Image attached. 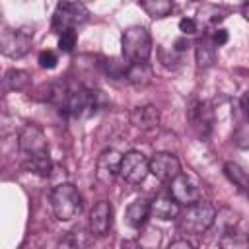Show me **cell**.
I'll list each match as a JSON object with an SVG mask.
<instances>
[{"mask_svg": "<svg viewBox=\"0 0 249 249\" xmlns=\"http://www.w3.org/2000/svg\"><path fill=\"white\" fill-rule=\"evenodd\" d=\"M121 49L123 56L132 62H148L150 53H152V37L150 31L142 25H132L126 27L121 35Z\"/></svg>", "mask_w": 249, "mask_h": 249, "instance_id": "6da1fadb", "label": "cell"}, {"mask_svg": "<svg viewBox=\"0 0 249 249\" xmlns=\"http://www.w3.org/2000/svg\"><path fill=\"white\" fill-rule=\"evenodd\" d=\"M216 220V208L208 200H196L191 206H185V210L179 214V228L187 233L200 235L206 230L212 228Z\"/></svg>", "mask_w": 249, "mask_h": 249, "instance_id": "7a4b0ae2", "label": "cell"}, {"mask_svg": "<svg viewBox=\"0 0 249 249\" xmlns=\"http://www.w3.org/2000/svg\"><path fill=\"white\" fill-rule=\"evenodd\" d=\"M51 208L56 220L70 222L82 210V196L78 189L70 183H60L51 193Z\"/></svg>", "mask_w": 249, "mask_h": 249, "instance_id": "3957f363", "label": "cell"}, {"mask_svg": "<svg viewBox=\"0 0 249 249\" xmlns=\"http://www.w3.org/2000/svg\"><path fill=\"white\" fill-rule=\"evenodd\" d=\"M89 12L80 2H60L53 14V29L56 33H64L68 29H76V25L88 21Z\"/></svg>", "mask_w": 249, "mask_h": 249, "instance_id": "277c9868", "label": "cell"}, {"mask_svg": "<svg viewBox=\"0 0 249 249\" xmlns=\"http://www.w3.org/2000/svg\"><path fill=\"white\" fill-rule=\"evenodd\" d=\"M150 173V160L142 152H126L121 163V177L130 185H140Z\"/></svg>", "mask_w": 249, "mask_h": 249, "instance_id": "5b68a950", "label": "cell"}, {"mask_svg": "<svg viewBox=\"0 0 249 249\" xmlns=\"http://www.w3.org/2000/svg\"><path fill=\"white\" fill-rule=\"evenodd\" d=\"M31 43H33V31L29 29H4L2 31L0 45L6 56H12V58L23 56L31 49Z\"/></svg>", "mask_w": 249, "mask_h": 249, "instance_id": "8992f818", "label": "cell"}, {"mask_svg": "<svg viewBox=\"0 0 249 249\" xmlns=\"http://www.w3.org/2000/svg\"><path fill=\"white\" fill-rule=\"evenodd\" d=\"M18 148L23 154V160L39 156V154H47V138L43 134V130L35 124H25L18 136Z\"/></svg>", "mask_w": 249, "mask_h": 249, "instance_id": "52a82bcc", "label": "cell"}, {"mask_svg": "<svg viewBox=\"0 0 249 249\" xmlns=\"http://www.w3.org/2000/svg\"><path fill=\"white\" fill-rule=\"evenodd\" d=\"M121 163H123V156L109 148V150H103L99 156H97V161H95V177L101 185H111L117 175H121Z\"/></svg>", "mask_w": 249, "mask_h": 249, "instance_id": "ba28073f", "label": "cell"}, {"mask_svg": "<svg viewBox=\"0 0 249 249\" xmlns=\"http://www.w3.org/2000/svg\"><path fill=\"white\" fill-rule=\"evenodd\" d=\"M150 173L163 183H171L181 175V163L171 152H156L150 158Z\"/></svg>", "mask_w": 249, "mask_h": 249, "instance_id": "9c48e42d", "label": "cell"}, {"mask_svg": "<svg viewBox=\"0 0 249 249\" xmlns=\"http://www.w3.org/2000/svg\"><path fill=\"white\" fill-rule=\"evenodd\" d=\"M169 195L185 206L195 204L196 200H200V187L189 177V175H177L171 183H169Z\"/></svg>", "mask_w": 249, "mask_h": 249, "instance_id": "30bf717a", "label": "cell"}, {"mask_svg": "<svg viewBox=\"0 0 249 249\" xmlns=\"http://www.w3.org/2000/svg\"><path fill=\"white\" fill-rule=\"evenodd\" d=\"M113 224V208L107 200H99L89 212V230L93 235H107Z\"/></svg>", "mask_w": 249, "mask_h": 249, "instance_id": "8fae6325", "label": "cell"}, {"mask_svg": "<svg viewBox=\"0 0 249 249\" xmlns=\"http://www.w3.org/2000/svg\"><path fill=\"white\" fill-rule=\"evenodd\" d=\"M130 123L138 130H154L160 124V111L156 105H138L130 111Z\"/></svg>", "mask_w": 249, "mask_h": 249, "instance_id": "7c38bea8", "label": "cell"}, {"mask_svg": "<svg viewBox=\"0 0 249 249\" xmlns=\"http://www.w3.org/2000/svg\"><path fill=\"white\" fill-rule=\"evenodd\" d=\"M150 214H152V202L148 198H136L126 206L124 220L130 228L140 230L146 224V220L150 218Z\"/></svg>", "mask_w": 249, "mask_h": 249, "instance_id": "4fadbf2b", "label": "cell"}, {"mask_svg": "<svg viewBox=\"0 0 249 249\" xmlns=\"http://www.w3.org/2000/svg\"><path fill=\"white\" fill-rule=\"evenodd\" d=\"M181 208L179 202L169 195V196H158L156 200H152V216L160 218V220H173L179 218Z\"/></svg>", "mask_w": 249, "mask_h": 249, "instance_id": "5bb4252c", "label": "cell"}, {"mask_svg": "<svg viewBox=\"0 0 249 249\" xmlns=\"http://www.w3.org/2000/svg\"><path fill=\"white\" fill-rule=\"evenodd\" d=\"M189 119H191L195 128H198L200 132L206 134L210 124H212V109H210V105L204 103V101H195L191 105V109H189Z\"/></svg>", "mask_w": 249, "mask_h": 249, "instance_id": "9a60e30c", "label": "cell"}, {"mask_svg": "<svg viewBox=\"0 0 249 249\" xmlns=\"http://www.w3.org/2000/svg\"><path fill=\"white\" fill-rule=\"evenodd\" d=\"M224 173H226V177L230 179V183H231L237 191H241V193H247V191H249V173H247L239 163H235V161H226V163H224Z\"/></svg>", "mask_w": 249, "mask_h": 249, "instance_id": "2e32d148", "label": "cell"}, {"mask_svg": "<svg viewBox=\"0 0 249 249\" xmlns=\"http://www.w3.org/2000/svg\"><path fill=\"white\" fill-rule=\"evenodd\" d=\"M124 78L134 86H148L152 82V70L146 62H132L124 68Z\"/></svg>", "mask_w": 249, "mask_h": 249, "instance_id": "e0dca14e", "label": "cell"}, {"mask_svg": "<svg viewBox=\"0 0 249 249\" xmlns=\"http://www.w3.org/2000/svg\"><path fill=\"white\" fill-rule=\"evenodd\" d=\"M220 249H249V237L243 231L226 230L220 237Z\"/></svg>", "mask_w": 249, "mask_h": 249, "instance_id": "ac0fdd59", "label": "cell"}, {"mask_svg": "<svg viewBox=\"0 0 249 249\" xmlns=\"http://www.w3.org/2000/svg\"><path fill=\"white\" fill-rule=\"evenodd\" d=\"M23 163H25V169H27V171L37 173V175H41V177H47V175L51 173V169H53L49 152H47V154L33 156V158H27V160H23Z\"/></svg>", "mask_w": 249, "mask_h": 249, "instance_id": "d6986e66", "label": "cell"}, {"mask_svg": "<svg viewBox=\"0 0 249 249\" xmlns=\"http://www.w3.org/2000/svg\"><path fill=\"white\" fill-rule=\"evenodd\" d=\"M140 8L154 19H160V18H165L171 14L173 10V4L169 0H150V2H140Z\"/></svg>", "mask_w": 249, "mask_h": 249, "instance_id": "ffe728a7", "label": "cell"}, {"mask_svg": "<svg viewBox=\"0 0 249 249\" xmlns=\"http://www.w3.org/2000/svg\"><path fill=\"white\" fill-rule=\"evenodd\" d=\"M196 64L198 68H208L214 64V45L210 41L196 43Z\"/></svg>", "mask_w": 249, "mask_h": 249, "instance_id": "44dd1931", "label": "cell"}, {"mask_svg": "<svg viewBox=\"0 0 249 249\" xmlns=\"http://www.w3.org/2000/svg\"><path fill=\"white\" fill-rule=\"evenodd\" d=\"M4 84L10 89H23L29 84V74L23 70H10L4 78Z\"/></svg>", "mask_w": 249, "mask_h": 249, "instance_id": "7402d4cb", "label": "cell"}, {"mask_svg": "<svg viewBox=\"0 0 249 249\" xmlns=\"http://www.w3.org/2000/svg\"><path fill=\"white\" fill-rule=\"evenodd\" d=\"M58 249H84V237L76 231H68L60 237Z\"/></svg>", "mask_w": 249, "mask_h": 249, "instance_id": "603a6c76", "label": "cell"}, {"mask_svg": "<svg viewBox=\"0 0 249 249\" xmlns=\"http://www.w3.org/2000/svg\"><path fill=\"white\" fill-rule=\"evenodd\" d=\"M226 12L222 10V8H218V6H202L200 10H198V19H206V21H210V23H216V21H220V19H224L226 16H224Z\"/></svg>", "mask_w": 249, "mask_h": 249, "instance_id": "cb8c5ba5", "label": "cell"}, {"mask_svg": "<svg viewBox=\"0 0 249 249\" xmlns=\"http://www.w3.org/2000/svg\"><path fill=\"white\" fill-rule=\"evenodd\" d=\"M76 41H78L76 29H68V31H64V33L58 35V49L62 53H72L74 47H76Z\"/></svg>", "mask_w": 249, "mask_h": 249, "instance_id": "d4e9b609", "label": "cell"}, {"mask_svg": "<svg viewBox=\"0 0 249 249\" xmlns=\"http://www.w3.org/2000/svg\"><path fill=\"white\" fill-rule=\"evenodd\" d=\"M39 66L41 68H45V70H53L54 66H56V62H58V58H56V54L53 53V51H41L39 53Z\"/></svg>", "mask_w": 249, "mask_h": 249, "instance_id": "484cf974", "label": "cell"}, {"mask_svg": "<svg viewBox=\"0 0 249 249\" xmlns=\"http://www.w3.org/2000/svg\"><path fill=\"white\" fill-rule=\"evenodd\" d=\"M179 29L185 35H195L198 31V23L193 18H183V19H179Z\"/></svg>", "mask_w": 249, "mask_h": 249, "instance_id": "4316f807", "label": "cell"}, {"mask_svg": "<svg viewBox=\"0 0 249 249\" xmlns=\"http://www.w3.org/2000/svg\"><path fill=\"white\" fill-rule=\"evenodd\" d=\"M210 43H212L214 47L226 45V43H228V33H226V29H214V33L210 35Z\"/></svg>", "mask_w": 249, "mask_h": 249, "instance_id": "83f0119b", "label": "cell"}, {"mask_svg": "<svg viewBox=\"0 0 249 249\" xmlns=\"http://www.w3.org/2000/svg\"><path fill=\"white\" fill-rule=\"evenodd\" d=\"M167 249H193V245H191V241L179 237V239H173V241L167 245Z\"/></svg>", "mask_w": 249, "mask_h": 249, "instance_id": "f1b7e54d", "label": "cell"}, {"mask_svg": "<svg viewBox=\"0 0 249 249\" xmlns=\"http://www.w3.org/2000/svg\"><path fill=\"white\" fill-rule=\"evenodd\" d=\"M121 249H142V245L138 241H134V239H124L121 243Z\"/></svg>", "mask_w": 249, "mask_h": 249, "instance_id": "f546056e", "label": "cell"}, {"mask_svg": "<svg viewBox=\"0 0 249 249\" xmlns=\"http://www.w3.org/2000/svg\"><path fill=\"white\" fill-rule=\"evenodd\" d=\"M241 105H243V111H245V115H247V119H249V91L243 95V99H241Z\"/></svg>", "mask_w": 249, "mask_h": 249, "instance_id": "4dcf8cb0", "label": "cell"}, {"mask_svg": "<svg viewBox=\"0 0 249 249\" xmlns=\"http://www.w3.org/2000/svg\"><path fill=\"white\" fill-rule=\"evenodd\" d=\"M241 14H243V18L249 21V4H243V8H241Z\"/></svg>", "mask_w": 249, "mask_h": 249, "instance_id": "1f68e13d", "label": "cell"}, {"mask_svg": "<svg viewBox=\"0 0 249 249\" xmlns=\"http://www.w3.org/2000/svg\"><path fill=\"white\" fill-rule=\"evenodd\" d=\"M247 196H249V191H247Z\"/></svg>", "mask_w": 249, "mask_h": 249, "instance_id": "d6a6232c", "label": "cell"}, {"mask_svg": "<svg viewBox=\"0 0 249 249\" xmlns=\"http://www.w3.org/2000/svg\"><path fill=\"white\" fill-rule=\"evenodd\" d=\"M84 249H86V247H84Z\"/></svg>", "mask_w": 249, "mask_h": 249, "instance_id": "836d02e7", "label": "cell"}]
</instances>
